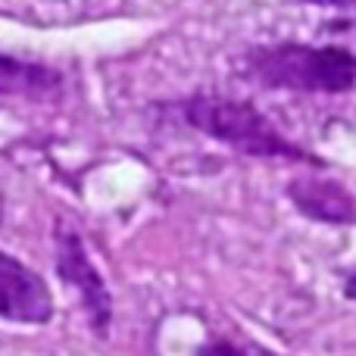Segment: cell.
Instances as JSON below:
<instances>
[{
    "instance_id": "cell-1",
    "label": "cell",
    "mask_w": 356,
    "mask_h": 356,
    "mask_svg": "<svg viewBox=\"0 0 356 356\" xmlns=\"http://www.w3.org/2000/svg\"><path fill=\"white\" fill-rule=\"evenodd\" d=\"M184 119L197 131L228 144L232 150L247 156H278V160H297L322 166L319 156L303 154L297 144H291L263 113L247 100L216 97V94H197L184 104Z\"/></svg>"
},
{
    "instance_id": "cell-2",
    "label": "cell",
    "mask_w": 356,
    "mask_h": 356,
    "mask_svg": "<svg viewBox=\"0 0 356 356\" xmlns=\"http://www.w3.org/2000/svg\"><path fill=\"white\" fill-rule=\"evenodd\" d=\"M244 69L266 88L344 94L356 85V56L344 47L278 44L247 54Z\"/></svg>"
},
{
    "instance_id": "cell-3",
    "label": "cell",
    "mask_w": 356,
    "mask_h": 356,
    "mask_svg": "<svg viewBox=\"0 0 356 356\" xmlns=\"http://www.w3.org/2000/svg\"><path fill=\"white\" fill-rule=\"evenodd\" d=\"M56 272L60 278H66L81 297V307H85L88 319H91L94 332L106 334L110 328V316H113V300L110 291H106L100 272L94 269V263L88 259L85 244L72 228H56Z\"/></svg>"
},
{
    "instance_id": "cell-4",
    "label": "cell",
    "mask_w": 356,
    "mask_h": 356,
    "mask_svg": "<svg viewBox=\"0 0 356 356\" xmlns=\"http://www.w3.org/2000/svg\"><path fill=\"white\" fill-rule=\"evenodd\" d=\"M0 316L25 325H44L54 316V297L47 282L3 250H0Z\"/></svg>"
},
{
    "instance_id": "cell-5",
    "label": "cell",
    "mask_w": 356,
    "mask_h": 356,
    "mask_svg": "<svg viewBox=\"0 0 356 356\" xmlns=\"http://www.w3.org/2000/svg\"><path fill=\"white\" fill-rule=\"evenodd\" d=\"M288 197L307 219L328 225H356V197L328 178H294Z\"/></svg>"
},
{
    "instance_id": "cell-6",
    "label": "cell",
    "mask_w": 356,
    "mask_h": 356,
    "mask_svg": "<svg viewBox=\"0 0 356 356\" xmlns=\"http://www.w3.org/2000/svg\"><path fill=\"white\" fill-rule=\"evenodd\" d=\"M60 88V72L0 54V94L3 97H47Z\"/></svg>"
},
{
    "instance_id": "cell-7",
    "label": "cell",
    "mask_w": 356,
    "mask_h": 356,
    "mask_svg": "<svg viewBox=\"0 0 356 356\" xmlns=\"http://www.w3.org/2000/svg\"><path fill=\"white\" fill-rule=\"evenodd\" d=\"M197 356H247L241 347H234V344H228V341H216V344H207V347H200V353Z\"/></svg>"
},
{
    "instance_id": "cell-8",
    "label": "cell",
    "mask_w": 356,
    "mask_h": 356,
    "mask_svg": "<svg viewBox=\"0 0 356 356\" xmlns=\"http://www.w3.org/2000/svg\"><path fill=\"white\" fill-rule=\"evenodd\" d=\"M344 294L350 297V300H356V272H353L350 278H347V284H344Z\"/></svg>"
}]
</instances>
